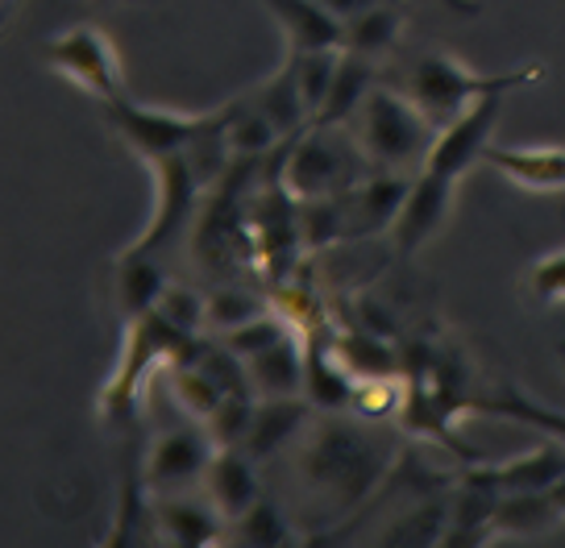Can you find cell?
<instances>
[{
    "label": "cell",
    "instance_id": "cell-1",
    "mask_svg": "<svg viewBox=\"0 0 565 548\" xmlns=\"http://www.w3.org/2000/svg\"><path fill=\"white\" fill-rule=\"evenodd\" d=\"M391 465V444L353 420H324L308 432L300 449V477L312 486V495L341 512L366 503V495L383 486Z\"/></svg>",
    "mask_w": 565,
    "mask_h": 548
},
{
    "label": "cell",
    "instance_id": "cell-9",
    "mask_svg": "<svg viewBox=\"0 0 565 548\" xmlns=\"http://www.w3.org/2000/svg\"><path fill=\"white\" fill-rule=\"evenodd\" d=\"M150 175H154V208H150V225L134 237V249L159 254V249L188 225V216L195 213L200 195L209 192V187H204V179L195 175L188 150H183V154H171V159L150 162Z\"/></svg>",
    "mask_w": 565,
    "mask_h": 548
},
{
    "label": "cell",
    "instance_id": "cell-18",
    "mask_svg": "<svg viewBox=\"0 0 565 548\" xmlns=\"http://www.w3.org/2000/svg\"><path fill=\"white\" fill-rule=\"evenodd\" d=\"M279 25L287 51H341L345 21H337L320 0H258Z\"/></svg>",
    "mask_w": 565,
    "mask_h": 548
},
{
    "label": "cell",
    "instance_id": "cell-32",
    "mask_svg": "<svg viewBox=\"0 0 565 548\" xmlns=\"http://www.w3.org/2000/svg\"><path fill=\"white\" fill-rule=\"evenodd\" d=\"M320 4H324L337 21H350L353 13H362V9H366V4H374V0H320Z\"/></svg>",
    "mask_w": 565,
    "mask_h": 548
},
{
    "label": "cell",
    "instance_id": "cell-25",
    "mask_svg": "<svg viewBox=\"0 0 565 548\" xmlns=\"http://www.w3.org/2000/svg\"><path fill=\"white\" fill-rule=\"evenodd\" d=\"M371 88H374V63L371 58H358V54L341 51V63H337L329 100H324V108H320V117L312 125H350L353 112L362 108V100L371 96Z\"/></svg>",
    "mask_w": 565,
    "mask_h": 548
},
{
    "label": "cell",
    "instance_id": "cell-13",
    "mask_svg": "<svg viewBox=\"0 0 565 548\" xmlns=\"http://www.w3.org/2000/svg\"><path fill=\"white\" fill-rule=\"evenodd\" d=\"M167 270L159 266V258L150 254V249H125L117 254L105 270V296H108V308L117 312V316L129 324V320L146 316V312H154V303L162 300V291H167Z\"/></svg>",
    "mask_w": 565,
    "mask_h": 548
},
{
    "label": "cell",
    "instance_id": "cell-19",
    "mask_svg": "<svg viewBox=\"0 0 565 548\" xmlns=\"http://www.w3.org/2000/svg\"><path fill=\"white\" fill-rule=\"evenodd\" d=\"M303 395L312 407L324 411H350L353 395H358V374L350 362L341 357L333 341L308 336V366H303Z\"/></svg>",
    "mask_w": 565,
    "mask_h": 548
},
{
    "label": "cell",
    "instance_id": "cell-26",
    "mask_svg": "<svg viewBox=\"0 0 565 548\" xmlns=\"http://www.w3.org/2000/svg\"><path fill=\"white\" fill-rule=\"evenodd\" d=\"M225 540L246 545V548H282V545H296L300 536L291 531L287 515H282L270 498H258L246 515H237V519H233Z\"/></svg>",
    "mask_w": 565,
    "mask_h": 548
},
{
    "label": "cell",
    "instance_id": "cell-14",
    "mask_svg": "<svg viewBox=\"0 0 565 548\" xmlns=\"http://www.w3.org/2000/svg\"><path fill=\"white\" fill-rule=\"evenodd\" d=\"M150 512H154V528L167 545L175 548H209L221 545L230 536L225 515L212 507V498L192 495V491H175V495H150Z\"/></svg>",
    "mask_w": 565,
    "mask_h": 548
},
{
    "label": "cell",
    "instance_id": "cell-27",
    "mask_svg": "<svg viewBox=\"0 0 565 548\" xmlns=\"http://www.w3.org/2000/svg\"><path fill=\"white\" fill-rule=\"evenodd\" d=\"M449 531V498H424L416 507H407L395 528H387L379 540L383 545H445Z\"/></svg>",
    "mask_w": 565,
    "mask_h": 548
},
{
    "label": "cell",
    "instance_id": "cell-24",
    "mask_svg": "<svg viewBox=\"0 0 565 548\" xmlns=\"http://www.w3.org/2000/svg\"><path fill=\"white\" fill-rule=\"evenodd\" d=\"M188 354H192V345L171 362V395H175V404L183 407L192 420L204 425L212 411L230 399V390H225V383H221L200 357H188Z\"/></svg>",
    "mask_w": 565,
    "mask_h": 548
},
{
    "label": "cell",
    "instance_id": "cell-5",
    "mask_svg": "<svg viewBox=\"0 0 565 548\" xmlns=\"http://www.w3.org/2000/svg\"><path fill=\"white\" fill-rule=\"evenodd\" d=\"M192 341L195 336L175 329L159 308L138 320H129L121 357H117V366H113V374H108V383L100 387V416H105L108 425L113 428L134 425L138 404H141V387H146L150 370L162 366V362H175Z\"/></svg>",
    "mask_w": 565,
    "mask_h": 548
},
{
    "label": "cell",
    "instance_id": "cell-6",
    "mask_svg": "<svg viewBox=\"0 0 565 548\" xmlns=\"http://www.w3.org/2000/svg\"><path fill=\"white\" fill-rule=\"evenodd\" d=\"M42 63L71 79L75 88H84L96 105H113L129 96L125 92L121 54L113 46V37L96 25H67L54 37L42 42Z\"/></svg>",
    "mask_w": 565,
    "mask_h": 548
},
{
    "label": "cell",
    "instance_id": "cell-12",
    "mask_svg": "<svg viewBox=\"0 0 565 548\" xmlns=\"http://www.w3.org/2000/svg\"><path fill=\"white\" fill-rule=\"evenodd\" d=\"M454 192H458V183H445V179L428 175V171H416L404 208H399L395 225H391V246H395L399 258H416L449 225Z\"/></svg>",
    "mask_w": 565,
    "mask_h": 548
},
{
    "label": "cell",
    "instance_id": "cell-15",
    "mask_svg": "<svg viewBox=\"0 0 565 548\" xmlns=\"http://www.w3.org/2000/svg\"><path fill=\"white\" fill-rule=\"evenodd\" d=\"M204 495L212 498V507L225 515V524H233L237 515H246L258 498H263V482H258V461L249 458L242 444H225L216 449L204 474Z\"/></svg>",
    "mask_w": 565,
    "mask_h": 548
},
{
    "label": "cell",
    "instance_id": "cell-3",
    "mask_svg": "<svg viewBox=\"0 0 565 548\" xmlns=\"http://www.w3.org/2000/svg\"><path fill=\"white\" fill-rule=\"evenodd\" d=\"M366 171H371V162L362 154L350 125H308L303 133H296L282 146V159L275 166L282 192L296 204L350 192Z\"/></svg>",
    "mask_w": 565,
    "mask_h": 548
},
{
    "label": "cell",
    "instance_id": "cell-30",
    "mask_svg": "<svg viewBox=\"0 0 565 548\" xmlns=\"http://www.w3.org/2000/svg\"><path fill=\"white\" fill-rule=\"evenodd\" d=\"M162 316L171 320L175 329H183L188 336H200L204 329H209V312H204V296L200 291H192V287H167L162 291V300L154 303Z\"/></svg>",
    "mask_w": 565,
    "mask_h": 548
},
{
    "label": "cell",
    "instance_id": "cell-23",
    "mask_svg": "<svg viewBox=\"0 0 565 548\" xmlns=\"http://www.w3.org/2000/svg\"><path fill=\"white\" fill-rule=\"evenodd\" d=\"M399 30H404V18H399V9L387 4V0H374L366 4L362 13H353L345 21V34H341V51L345 54H358V58H387L395 51V42H399Z\"/></svg>",
    "mask_w": 565,
    "mask_h": 548
},
{
    "label": "cell",
    "instance_id": "cell-20",
    "mask_svg": "<svg viewBox=\"0 0 565 548\" xmlns=\"http://www.w3.org/2000/svg\"><path fill=\"white\" fill-rule=\"evenodd\" d=\"M308 425V407H303L300 395H275V399H258L254 404V420H249V432L242 449H246L254 461H266L282 453L287 444L296 441Z\"/></svg>",
    "mask_w": 565,
    "mask_h": 548
},
{
    "label": "cell",
    "instance_id": "cell-7",
    "mask_svg": "<svg viewBox=\"0 0 565 548\" xmlns=\"http://www.w3.org/2000/svg\"><path fill=\"white\" fill-rule=\"evenodd\" d=\"M100 108H105L113 133H117L146 166L159 159H171V154H183L212 121V108L209 112H183V108L141 105L134 96H121V100L100 105Z\"/></svg>",
    "mask_w": 565,
    "mask_h": 548
},
{
    "label": "cell",
    "instance_id": "cell-29",
    "mask_svg": "<svg viewBox=\"0 0 565 548\" xmlns=\"http://www.w3.org/2000/svg\"><path fill=\"white\" fill-rule=\"evenodd\" d=\"M204 312H209V333L225 336V333H233V329L249 324V320L266 316L270 308H266V300L263 296H254V291H242V287H221V291L204 296Z\"/></svg>",
    "mask_w": 565,
    "mask_h": 548
},
{
    "label": "cell",
    "instance_id": "cell-28",
    "mask_svg": "<svg viewBox=\"0 0 565 548\" xmlns=\"http://www.w3.org/2000/svg\"><path fill=\"white\" fill-rule=\"evenodd\" d=\"M287 63H291V72H296V84H300V96H303V105H308V117L317 121L324 100H329V88H333L341 51H287Z\"/></svg>",
    "mask_w": 565,
    "mask_h": 548
},
{
    "label": "cell",
    "instance_id": "cell-8",
    "mask_svg": "<svg viewBox=\"0 0 565 548\" xmlns=\"http://www.w3.org/2000/svg\"><path fill=\"white\" fill-rule=\"evenodd\" d=\"M216 453L212 432L200 420L183 428H167L159 432L146 458H141V477H146V491L150 495H175V491H195L204 474H209V461Z\"/></svg>",
    "mask_w": 565,
    "mask_h": 548
},
{
    "label": "cell",
    "instance_id": "cell-4",
    "mask_svg": "<svg viewBox=\"0 0 565 548\" xmlns=\"http://www.w3.org/2000/svg\"><path fill=\"white\" fill-rule=\"evenodd\" d=\"M541 75H545L541 63H524V67L503 72V75H482V72H475V67H466L461 58H454V54L428 51L412 63V72H407V79H404V92L437 125H449L454 117H461L466 108H475L478 100H487V96H508V92L524 88V84H536Z\"/></svg>",
    "mask_w": 565,
    "mask_h": 548
},
{
    "label": "cell",
    "instance_id": "cell-17",
    "mask_svg": "<svg viewBox=\"0 0 565 548\" xmlns=\"http://www.w3.org/2000/svg\"><path fill=\"white\" fill-rule=\"evenodd\" d=\"M249 390L258 399H275V395H303V366H308V336L300 329H287L279 341H270L266 350L249 354L246 362Z\"/></svg>",
    "mask_w": 565,
    "mask_h": 548
},
{
    "label": "cell",
    "instance_id": "cell-21",
    "mask_svg": "<svg viewBox=\"0 0 565 548\" xmlns=\"http://www.w3.org/2000/svg\"><path fill=\"white\" fill-rule=\"evenodd\" d=\"M470 416H499V420L536 428L541 437L565 444V411H557V407H548V404H536V399H529L520 387L475 395V399H470Z\"/></svg>",
    "mask_w": 565,
    "mask_h": 548
},
{
    "label": "cell",
    "instance_id": "cell-36",
    "mask_svg": "<svg viewBox=\"0 0 565 548\" xmlns=\"http://www.w3.org/2000/svg\"><path fill=\"white\" fill-rule=\"evenodd\" d=\"M105 4H113V0H105ZM117 4H125V0H117Z\"/></svg>",
    "mask_w": 565,
    "mask_h": 548
},
{
    "label": "cell",
    "instance_id": "cell-33",
    "mask_svg": "<svg viewBox=\"0 0 565 548\" xmlns=\"http://www.w3.org/2000/svg\"><path fill=\"white\" fill-rule=\"evenodd\" d=\"M441 9H449V13H458V18H478L482 13V4L478 0H437Z\"/></svg>",
    "mask_w": 565,
    "mask_h": 548
},
{
    "label": "cell",
    "instance_id": "cell-22",
    "mask_svg": "<svg viewBox=\"0 0 565 548\" xmlns=\"http://www.w3.org/2000/svg\"><path fill=\"white\" fill-rule=\"evenodd\" d=\"M565 519L548 491H532V495H499L494 503V540H529V536H545V531L562 528Z\"/></svg>",
    "mask_w": 565,
    "mask_h": 548
},
{
    "label": "cell",
    "instance_id": "cell-34",
    "mask_svg": "<svg viewBox=\"0 0 565 548\" xmlns=\"http://www.w3.org/2000/svg\"><path fill=\"white\" fill-rule=\"evenodd\" d=\"M548 495H553V503H557V512H562V519H565V477L548 491Z\"/></svg>",
    "mask_w": 565,
    "mask_h": 548
},
{
    "label": "cell",
    "instance_id": "cell-11",
    "mask_svg": "<svg viewBox=\"0 0 565 548\" xmlns=\"http://www.w3.org/2000/svg\"><path fill=\"white\" fill-rule=\"evenodd\" d=\"M466 482H475L491 495H532V491H553L565 477V444L548 441L529 449V453H515L508 461H470Z\"/></svg>",
    "mask_w": 565,
    "mask_h": 548
},
{
    "label": "cell",
    "instance_id": "cell-16",
    "mask_svg": "<svg viewBox=\"0 0 565 548\" xmlns=\"http://www.w3.org/2000/svg\"><path fill=\"white\" fill-rule=\"evenodd\" d=\"M482 162L512 179L515 187L536 195H557L565 192V146H503L491 142Z\"/></svg>",
    "mask_w": 565,
    "mask_h": 548
},
{
    "label": "cell",
    "instance_id": "cell-2",
    "mask_svg": "<svg viewBox=\"0 0 565 548\" xmlns=\"http://www.w3.org/2000/svg\"><path fill=\"white\" fill-rule=\"evenodd\" d=\"M350 129L371 166L407 171V175L420 171L437 133H441V125L433 121L407 92L391 88H371V96L353 112Z\"/></svg>",
    "mask_w": 565,
    "mask_h": 548
},
{
    "label": "cell",
    "instance_id": "cell-31",
    "mask_svg": "<svg viewBox=\"0 0 565 548\" xmlns=\"http://www.w3.org/2000/svg\"><path fill=\"white\" fill-rule=\"evenodd\" d=\"M529 291L536 303H562L565 300V249H553L536 258L529 270Z\"/></svg>",
    "mask_w": 565,
    "mask_h": 548
},
{
    "label": "cell",
    "instance_id": "cell-10",
    "mask_svg": "<svg viewBox=\"0 0 565 548\" xmlns=\"http://www.w3.org/2000/svg\"><path fill=\"white\" fill-rule=\"evenodd\" d=\"M412 179L407 171H387V166H371L366 175L353 183L350 192H341V225H345V241L358 237H379L391 233L395 216L404 208L407 192H412Z\"/></svg>",
    "mask_w": 565,
    "mask_h": 548
},
{
    "label": "cell",
    "instance_id": "cell-35",
    "mask_svg": "<svg viewBox=\"0 0 565 548\" xmlns=\"http://www.w3.org/2000/svg\"><path fill=\"white\" fill-rule=\"evenodd\" d=\"M557 357H562V370H565V341L557 345Z\"/></svg>",
    "mask_w": 565,
    "mask_h": 548
}]
</instances>
